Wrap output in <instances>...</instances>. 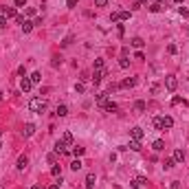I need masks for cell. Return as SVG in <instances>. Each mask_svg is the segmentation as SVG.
Instances as JSON below:
<instances>
[{
    "label": "cell",
    "mask_w": 189,
    "mask_h": 189,
    "mask_svg": "<svg viewBox=\"0 0 189 189\" xmlns=\"http://www.w3.org/2000/svg\"><path fill=\"white\" fill-rule=\"evenodd\" d=\"M29 110H31V112H37V114H42V112L46 110V101H44L42 97H33V99L29 101Z\"/></svg>",
    "instance_id": "obj_1"
},
{
    "label": "cell",
    "mask_w": 189,
    "mask_h": 189,
    "mask_svg": "<svg viewBox=\"0 0 189 189\" xmlns=\"http://www.w3.org/2000/svg\"><path fill=\"white\" fill-rule=\"evenodd\" d=\"M130 11H114L112 15H110V20L112 22H125V20H130Z\"/></svg>",
    "instance_id": "obj_2"
},
{
    "label": "cell",
    "mask_w": 189,
    "mask_h": 189,
    "mask_svg": "<svg viewBox=\"0 0 189 189\" xmlns=\"http://www.w3.org/2000/svg\"><path fill=\"white\" fill-rule=\"evenodd\" d=\"M165 86H167L169 92H174V90L178 88V79H176L174 75H167V77H165Z\"/></svg>",
    "instance_id": "obj_3"
},
{
    "label": "cell",
    "mask_w": 189,
    "mask_h": 189,
    "mask_svg": "<svg viewBox=\"0 0 189 189\" xmlns=\"http://www.w3.org/2000/svg\"><path fill=\"white\" fill-rule=\"evenodd\" d=\"M110 73H108V68H101V70H94V73H92V81L94 84H99L103 77H108Z\"/></svg>",
    "instance_id": "obj_4"
},
{
    "label": "cell",
    "mask_w": 189,
    "mask_h": 189,
    "mask_svg": "<svg viewBox=\"0 0 189 189\" xmlns=\"http://www.w3.org/2000/svg\"><path fill=\"white\" fill-rule=\"evenodd\" d=\"M27 165H29V156H27V154H20V156H18V165H15V167L22 172V169H27Z\"/></svg>",
    "instance_id": "obj_5"
},
{
    "label": "cell",
    "mask_w": 189,
    "mask_h": 189,
    "mask_svg": "<svg viewBox=\"0 0 189 189\" xmlns=\"http://www.w3.org/2000/svg\"><path fill=\"white\" fill-rule=\"evenodd\" d=\"M20 88H22V92H29V90L33 88V81H31L29 77H22V79H20Z\"/></svg>",
    "instance_id": "obj_6"
},
{
    "label": "cell",
    "mask_w": 189,
    "mask_h": 189,
    "mask_svg": "<svg viewBox=\"0 0 189 189\" xmlns=\"http://www.w3.org/2000/svg\"><path fill=\"white\" fill-rule=\"evenodd\" d=\"M130 136H132L134 141H141V138L145 136V132H143V130H141V128L136 125V128H132V130H130Z\"/></svg>",
    "instance_id": "obj_7"
},
{
    "label": "cell",
    "mask_w": 189,
    "mask_h": 189,
    "mask_svg": "<svg viewBox=\"0 0 189 189\" xmlns=\"http://www.w3.org/2000/svg\"><path fill=\"white\" fill-rule=\"evenodd\" d=\"M101 108H103L106 112H116V110H119V106H116L114 101H108V99H106V101L101 103Z\"/></svg>",
    "instance_id": "obj_8"
},
{
    "label": "cell",
    "mask_w": 189,
    "mask_h": 189,
    "mask_svg": "<svg viewBox=\"0 0 189 189\" xmlns=\"http://www.w3.org/2000/svg\"><path fill=\"white\" fill-rule=\"evenodd\" d=\"M134 86H136V77H125L119 84V88H134Z\"/></svg>",
    "instance_id": "obj_9"
},
{
    "label": "cell",
    "mask_w": 189,
    "mask_h": 189,
    "mask_svg": "<svg viewBox=\"0 0 189 189\" xmlns=\"http://www.w3.org/2000/svg\"><path fill=\"white\" fill-rule=\"evenodd\" d=\"M0 13H2V15H5L7 20H9V18H15V15H18V13H15V7H2V11H0Z\"/></svg>",
    "instance_id": "obj_10"
},
{
    "label": "cell",
    "mask_w": 189,
    "mask_h": 189,
    "mask_svg": "<svg viewBox=\"0 0 189 189\" xmlns=\"http://www.w3.org/2000/svg\"><path fill=\"white\" fill-rule=\"evenodd\" d=\"M35 134V125L33 123H27L24 128H22V136H33Z\"/></svg>",
    "instance_id": "obj_11"
},
{
    "label": "cell",
    "mask_w": 189,
    "mask_h": 189,
    "mask_svg": "<svg viewBox=\"0 0 189 189\" xmlns=\"http://www.w3.org/2000/svg\"><path fill=\"white\" fill-rule=\"evenodd\" d=\"M143 185H145V178H143V176H136V178L130 182V187H132V189H138V187H143Z\"/></svg>",
    "instance_id": "obj_12"
},
{
    "label": "cell",
    "mask_w": 189,
    "mask_h": 189,
    "mask_svg": "<svg viewBox=\"0 0 189 189\" xmlns=\"http://www.w3.org/2000/svg\"><path fill=\"white\" fill-rule=\"evenodd\" d=\"M160 119H163V130H169V128L174 125V119H172V116H160Z\"/></svg>",
    "instance_id": "obj_13"
},
{
    "label": "cell",
    "mask_w": 189,
    "mask_h": 189,
    "mask_svg": "<svg viewBox=\"0 0 189 189\" xmlns=\"http://www.w3.org/2000/svg\"><path fill=\"white\" fill-rule=\"evenodd\" d=\"M33 22H29V20H24V22H22V33H31L33 31Z\"/></svg>",
    "instance_id": "obj_14"
},
{
    "label": "cell",
    "mask_w": 189,
    "mask_h": 189,
    "mask_svg": "<svg viewBox=\"0 0 189 189\" xmlns=\"http://www.w3.org/2000/svg\"><path fill=\"white\" fill-rule=\"evenodd\" d=\"M62 143H64V145H73V134H70V132H64V134H62Z\"/></svg>",
    "instance_id": "obj_15"
},
{
    "label": "cell",
    "mask_w": 189,
    "mask_h": 189,
    "mask_svg": "<svg viewBox=\"0 0 189 189\" xmlns=\"http://www.w3.org/2000/svg\"><path fill=\"white\" fill-rule=\"evenodd\" d=\"M94 182H97V178H94V174H88L86 176V189H92Z\"/></svg>",
    "instance_id": "obj_16"
},
{
    "label": "cell",
    "mask_w": 189,
    "mask_h": 189,
    "mask_svg": "<svg viewBox=\"0 0 189 189\" xmlns=\"http://www.w3.org/2000/svg\"><path fill=\"white\" fill-rule=\"evenodd\" d=\"M147 9H150L152 13H160V11H163V2H152Z\"/></svg>",
    "instance_id": "obj_17"
},
{
    "label": "cell",
    "mask_w": 189,
    "mask_h": 189,
    "mask_svg": "<svg viewBox=\"0 0 189 189\" xmlns=\"http://www.w3.org/2000/svg\"><path fill=\"white\" fill-rule=\"evenodd\" d=\"M145 108H147V103H145V101H141V99H138V101H134V110H136V112H145Z\"/></svg>",
    "instance_id": "obj_18"
},
{
    "label": "cell",
    "mask_w": 189,
    "mask_h": 189,
    "mask_svg": "<svg viewBox=\"0 0 189 189\" xmlns=\"http://www.w3.org/2000/svg\"><path fill=\"white\" fill-rule=\"evenodd\" d=\"M152 150H154V152H163V150H165V143L158 138V141H154V143H152Z\"/></svg>",
    "instance_id": "obj_19"
},
{
    "label": "cell",
    "mask_w": 189,
    "mask_h": 189,
    "mask_svg": "<svg viewBox=\"0 0 189 189\" xmlns=\"http://www.w3.org/2000/svg\"><path fill=\"white\" fill-rule=\"evenodd\" d=\"M106 99H108V92H97V94H94V101H97L99 106H101Z\"/></svg>",
    "instance_id": "obj_20"
},
{
    "label": "cell",
    "mask_w": 189,
    "mask_h": 189,
    "mask_svg": "<svg viewBox=\"0 0 189 189\" xmlns=\"http://www.w3.org/2000/svg\"><path fill=\"white\" fill-rule=\"evenodd\" d=\"M81 167H84V163H81V160H79V158H75V160H73V163H70V169H73V172H79V169H81Z\"/></svg>",
    "instance_id": "obj_21"
},
{
    "label": "cell",
    "mask_w": 189,
    "mask_h": 189,
    "mask_svg": "<svg viewBox=\"0 0 189 189\" xmlns=\"http://www.w3.org/2000/svg\"><path fill=\"white\" fill-rule=\"evenodd\" d=\"M68 150H66V145L62 143V141H57V143H55V154H66Z\"/></svg>",
    "instance_id": "obj_22"
},
{
    "label": "cell",
    "mask_w": 189,
    "mask_h": 189,
    "mask_svg": "<svg viewBox=\"0 0 189 189\" xmlns=\"http://www.w3.org/2000/svg\"><path fill=\"white\" fill-rule=\"evenodd\" d=\"M130 44L134 46V49H141V46H143L145 42H143V37H132V40H130Z\"/></svg>",
    "instance_id": "obj_23"
},
{
    "label": "cell",
    "mask_w": 189,
    "mask_h": 189,
    "mask_svg": "<svg viewBox=\"0 0 189 189\" xmlns=\"http://www.w3.org/2000/svg\"><path fill=\"white\" fill-rule=\"evenodd\" d=\"M55 114H57V116H66V114H68V106H64V103H62V106H57Z\"/></svg>",
    "instance_id": "obj_24"
},
{
    "label": "cell",
    "mask_w": 189,
    "mask_h": 189,
    "mask_svg": "<svg viewBox=\"0 0 189 189\" xmlns=\"http://www.w3.org/2000/svg\"><path fill=\"white\" fill-rule=\"evenodd\" d=\"M174 160H176V163H182V160H185V150H176V152H174Z\"/></svg>",
    "instance_id": "obj_25"
},
{
    "label": "cell",
    "mask_w": 189,
    "mask_h": 189,
    "mask_svg": "<svg viewBox=\"0 0 189 189\" xmlns=\"http://www.w3.org/2000/svg\"><path fill=\"white\" fill-rule=\"evenodd\" d=\"M128 150L138 152V150H141V141H134V138H132V141H130V145H128Z\"/></svg>",
    "instance_id": "obj_26"
},
{
    "label": "cell",
    "mask_w": 189,
    "mask_h": 189,
    "mask_svg": "<svg viewBox=\"0 0 189 189\" xmlns=\"http://www.w3.org/2000/svg\"><path fill=\"white\" fill-rule=\"evenodd\" d=\"M51 176L62 178V167H59V165H53V167H51Z\"/></svg>",
    "instance_id": "obj_27"
},
{
    "label": "cell",
    "mask_w": 189,
    "mask_h": 189,
    "mask_svg": "<svg viewBox=\"0 0 189 189\" xmlns=\"http://www.w3.org/2000/svg\"><path fill=\"white\" fill-rule=\"evenodd\" d=\"M174 165H176V160H174V158H165V160H163V167H165V169H172Z\"/></svg>",
    "instance_id": "obj_28"
},
{
    "label": "cell",
    "mask_w": 189,
    "mask_h": 189,
    "mask_svg": "<svg viewBox=\"0 0 189 189\" xmlns=\"http://www.w3.org/2000/svg\"><path fill=\"white\" fill-rule=\"evenodd\" d=\"M152 125H154L156 130H163V119H160V116H154V119H152Z\"/></svg>",
    "instance_id": "obj_29"
},
{
    "label": "cell",
    "mask_w": 189,
    "mask_h": 189,
    "mask_svg": "<svg viewBox=\"0 0 189 189\" xmlns=\"http://www.w3.org/2000/svg\"><path fill=\"white\" fill-rule=\"evenodd\" d=\"M29 79H31L33 84H40V81H42V75H40L37 70H35V73H31V77H29Z\"/></svg>",
    "instance_id": "obj_30"
},
{
    "label": "cell",
    "mask_w": 189,
    "mask_h": 189,
    "mask_svg": "<svg viewBox=\"0 0 189 189\" xmlns=\"http://www.w3.org/2000/svg\"><path fill=\"white\" fill-rule=\"evenodd\" d=\"M103 68V57H97L94 59V70H101Z\"/></svg>",
    "instance_id": "obj_31"
},
{
    "label": "cell",
    "mask_w": 189,
    "mask_h": 189,
    "mask_svg": "<svg viewBox=\"0 0 189 189\" xmlns=\"http://www.w3.org/2000/svg\"><path fill=\"white\" fill-rule=\"evenodd\" d=\"M119 66H121V68H130V59H128V57H121V59H119Z\"/></svg>",
    "instance_id": "obj_32"
},
{
    "label": "cell",
    "mask_w": 189,
    "mask_h": 189,
    "mask_svg": "<svg viewBox=\"0 0 189 189\" xmlns=\"http://www.w3.org/2000/svg\"><path fill=\"white\" fill-rule=\"evenodd\" d=\"M84 152H86V150H84V147H79V145H75V147H73V154H75L77 158H79V156H81Z\"/></svg>",
    "instance_id": "obj_33"
},
{
    "label": "cell",
    "mask_w": 189,
    "mask_h": 189,
    "mask_svg": "<svg viewBox=\"0 0 189 189\" xmlns=\"http://www.w3.org/2000/svg\"><path fill=\"white\" fill-rule=\"evenodd\" d=\"M178 13H180L182 18H189V7H180V9H178Z\"/></svg>",
    "instance_id": "obj_34"
},
{
    "label": "cell",
    "mask_w": 189,
    "mask_h": 189,
    "mask_svg": "<svg viewBox=\"0 0 189 189\" xmlns=\"http://www.w3.org/2000/svg\"><path fill=\"white\" fill-rule=\"evenodd\" d=\"M59 64H62V59H59V57H57V55H55V57H53V59H51V66H53V68H57V66H59Z\"/></svg>",
    "instance_id": "obj_35"
},
{
    "label": "cell",
    "mask_w": 189,
    "mask_h": 189,
    "mask_svg": "<svg viewBox=\"0 0 189 189\" xmlns=\"http://www.w3.org/2000/svg\"><path fill=\"white\" fill-rule=\"evenodd\" d=\"M5 27H7V18H5L2 13H0V31H2Z\"/></svg>",
    "instance_id": "obj_36"
},
{
    "label": "cell",
    "mask_w": 189,
    "mask_h": 189,
    "mask_svg": "<svg viewBox=\"0 0 189 189\" xmlns=\"http://www.w3.org/2000/svg\"><path fill=\"white\" fill-rule=\"evenodd\" d=\"M66 7L68 9H75L77 7V0H66Z\"/></svg>",
    "instance_id": "obj_37"
},
{
    "label": "cell",
    "mask_w": 189,
    "mask_h": 189,
    "mask_svg": "<svg viewBox=\"0 0 189 189\" xmlns=\"http://www.w3.org/2000/svg\"><path fill=\"white\" fill-rule=\"evenodd\" d=\"M49 163H51V165H55V163H57V154H55V152H53V154H49Z\"/></svg>",
    "instance_id": "obj_38"
},
{
    "label": "cell",
    "mask_w": 189,
    "mask_h": 189,
    "mask_svg": "<svg viewBox=\"0 0 189 189\" xmlns=\"http://www.w3.org/2000/svg\"><path fill=\"white\" fill-rule=\"evenodd\" d=\"M108 0H94V7H106Z\"/></svg>",
    "instance_id": "obj_39"
},
{
    "label": "cell",
    "mask_w": 189,
    "mask_h": 189,
    "mask_svg": "<svg viewBox=\"0 0 189 189\" xmlns=\"http://www.w3.org/2000/svg\"><path fill=\"white\" fill-rule=\"evenodd\" d=\"M116 88H119V86H116V84H110V86H108V90H106V92H108V94H112V92H114V90H116Z\"/></svg>",
    "instance_id": "obj_40"
},
{
    "label": "cell",
    "mask_w": 189,
    "mask_h": 189,
    "mask_svg": "<svg viewBox=\"0 0 189 189\" xmlns=\"http://www.w3.org/2000/svg\"><path fill=\"white\" fill-rule=\"evenodd\" d=\"M172 103H174V106H178V103H185V99H182V97H174V99H172Z\"/></svg>",
    "instance_id": "obj_41"
},
{
    "label": "cell",
    "mask_w": 189,
    "mask_h": 189,
    "mask_svg": "<svg viewBox=\"0 0 189 189\" xmlns=\"http://www.w3.org/2000/svg\"><path fill=\"white\" fill-rule=\"evenodd\" d=\"M130 55V49H128V46H123V49H121V57H128Z\"/></svg>",
    "instance_id": "obj_42"
},
{
    "label": "cell",
    "mask_w": 189,
    "mask_h": 189,
    "mask_svg": "<svg viewBox=\"0 0 189 189\" xmlns=\"http://www.w3.org/2000/svg\"><path fill=\"white\" fill-rule=\"evenodd\" d=\"M70 42H73V37H70V35H68V37H66V40L62 42V46H70Z\"/></svg>",
    "instance_id": "obj_43"
},
{
    "label": "cell",
    "mask_w": 189,
    "mask_h": 189,
    "mask_svg": "<svg viewBox=\"0 0 189 189\" xmlns=\"http://www.w3.org/2000/svg\"><path fill=\"white\" fill-rule=\"evenodd\" d=\"M75 92H84V84H75Z\"/></svg>",
    "instance_id": "obj_44"
},
{
    "label": "cell",
    "mask_w": 189,
    "mask_h": 189,
    "mask_svg": "<svg viewBox=\"0 0 189 189\" xmlns=\"http://www.w3.org/2000/svg\"><path fill=\"white\" fill-rule=\"evenodd\" d=\"M59 185H62V178H59V180H57V182H53V185H51V187H49V189H59Z\"/></svg>",
    "instance_id": "obj_45"
},
{
    "label": "cell",
    "mask_w": 189,
    "mask_h": 189,
    "mask_svg": "<svg viewBox=\"0 0 189 189\" xmlns=\"http://www.w3.org/2000/svg\"><path fill=\"white\" fill-rule=\"evenodd\" d=\"M167 51H169V53H176L178 49H176V44H169V46H167Z\"/></svg>",
    "instance_id": "obj_46"
},
{
    "label": "cell",
    "mask_w": 189,
    "mask_h": 189,
    "mask_svg": "<svg viewBox=\"0 0 189 189\" xmlns=\"http://www.w3.org/2000/svg\"><path fill=\"white\" fill-rule=\"evenodd\" d=\"M116 31H119V35H123V33H125V27H123V24H119V27H116Z\"/></svg>",
    "instance_id": "obj_47"
},
{
    "label": "cell",
    "mask_w": 189,
    "mask_h": 189,
    "mask_svg": "<svg viewBox=\"0 0 189 189\" xmlns=\"http://www.w3.org/2000/svg\"><path fill=\"white\" fill-rule=\"evenodd\" d=\"M27 5V0H15V7H24Z\"/></svg>",
    "instance_id": "obj_48"
},
{
    "label": "cell",
    "mask_w": 189,
    "mask_h": 189,
    "mask_svg": "<svg viewBox=\"0 0 189 189\" xmlns=\"http://www.w3.org/2000/svg\"><path fill=\"white\" fill-rule=\"evenodd\" d=\"M27 15H35V7H29L27 9Z\"/></svg>",
    "instance_id": "obj_49"
},
{
    "label": "cell",
    "mask_w": 189,
    "mask_h": 189,
    "mask_svg": "<svg viewBox=\"0 0 189 189\" xmlns=\"http://www.w3.org/2000/svg\"><path fill=\"white\" fill-rule=\"evenodd\" d=\"M150 92H158V84H152L150 86Z\"/></svg>",
    "instance_id": "obj_50"
},
{
    "label": "cell",
    "mask_w": 189,
    "mask_h": 189,
    "mask_svg": "<svg viewBox=\"0 0 189 189\" xmlns=\"http://www.w3.org/2000/svg\"><path fill=\"white\" fill-rule=\"evenodd\" d=\"M180 185H178V180H172V185H169V189H178Z\"/></svg>",
    "instance_id": "obj_51"
},
{
    "label": "cell",
    "mask_w": 189,
    "mask_h": 189,
    "mask_svg": "<svg viewBox=\"0 0 189 189\" xmlns=\"http://www.w3.org/2000/svg\"><path fill=\"white\" fill-rule=\"evenodd\" d=\"M31 189H44V187H40V185H33V187H31Z\"/></svg>",
    "instance_id": "obj_52"
},
{
    "label": "cell",
    "mask_w": 189,
    "mask_h": 189,
    "mask_svg": "<svg viewBox=\"0 0 189 189\" xmlns=\"http://www.w3.org/2000/svg\"><path fill=\"white\" fill-rule=\"evenodd\" d=\"M138 2H141V5H143V2H147V0H138Z\"/></svg>",
    "instance_id": "obj_53"
},
{
    "label": "cell",
    "mask_w": 189,
    "mask_h": 189,
    "mask_svg": "<svg viewBox=\"0 0 189 189\" xmlns=\"http://www.w3.org/2000/svg\"><path fill=\"white\" fill-rule=\"evenodd\" d=\"M174 2H182V0H174Z\"/></svg>",
    "instance_id": "obj_54"
},
{
    "label": "cell",
    "mask_w": 189,
    "mask_h": 189,
    "mask_svg": "<svg viewBox=\"0 0 189 189\" xmlns=\"http://www.w3.org/2000/svg\"><path fill=\"white\" fill-rule=\"evenodd\" d=\"M0 99H2V92H0Z\"/></svg>",
    "instance_id": "obj_55"
},
{
    "label": "cell",
    "mask_w": 189,
    "mask_h": 189,
    "mask_svg": "<svg viewBox=\"0 0 189 189\" xmlns=\"http://www.w3.org/2000/svg\"><path fill=\"white\" fill-rule=\"evenodd\" d=\"M156 2H163V0H156Z\"/></svg>",
    "instance_id": "obj_56"
},
{
    "label": "cell",
    "mask_w": 189,
    "mask_h": 189,
    "mask_svg": "<svg viewBox=\"0 0 189 189\" xmlns=\"http://www.w3.org/2000/svg\"><path fill=\"white\" fill-rule=\"evenodd\" d=\"M0 136H2V132H0Z\"/></svg>",
    "instance_id": "obj_57"
}]
</instances>
